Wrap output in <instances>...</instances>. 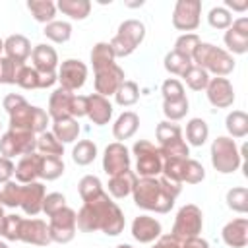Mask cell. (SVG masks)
<instances>
[{"mask_svg": "<svg viewBox=\"0 0 248 248\" xmlns=\"http://www.w3.org/2000/svg\"><path fill=\"white\" fill-rule=\"evenodd\" d=\"M76 225L83 232L103 231L105 234L116 236L124 229V215L118 209V205L110 202L107 194H103L101 198L87 202L79 209V213L76 215Z\"/></svg>", "mask_w": 248, "mask_h": 248, "instance_id": "1", "label": "cell"}, {"mask_svg": "<svg viewBox=\"0 0 248 248\" xmlns=\"http://www.w3.org/2000/svg\"><path fill=\"white\" fill-rule=\"evenodd\" d=\"M132 192H134V202L138 207L157 211V213H167L170 211L176 196L180 194V184L169 178L143 176L136 180V186Z\"/></svg>", "mask_w": 248, "mask_h": 248, "instance_id": "2", "label": "cell"}, {"mask_svg": "<svg viewBox=\"0 0 248 248\" xmlns=\"http://www.w3.org/2000/svg\"><path fill=\"white\" fill-rule=\"evenodd\" d=\"M194 62L203 68L205 72H213L217 76H227L234 70V60L229 52H225L223 48H217L215 45H209V43H200L198 48L194 50L192 54Z\"/></svg>", "mask_w": 248, "mask_h": 248, "instance_id": "3", "label": "cell"}, {"mask_svg": "<svg viewBox=\"0 0 248 248\" xmlns=\"http://www.w3.org/2000/svg\"><path fill=\"white\" fill-rule=\"evenodd\" d=\"M145 37V25L138 19H126L120 23L118 33L114 35V39L108 43L114 56H128L132 54L138 45L143 41Z\"/></svg>", "mask_w": 248, "mask_h": 248, "instance_id": "4", "label": "cell"}, {"mask_svg": "<svg viewBox=\"0 0 248 248\" xmlns=\"http://www.w3.org/2000/svg\"><path fill=\"white\" fill-rule=\"evenodd\" d=\"M46 124H48V114L43 108H39V107L27 105V101L21 103L19 107H16L10 112V126H12V130L43 134L46 130Z\"/></svg>", "mask_w": 248, "mask_h": 248, "instance_id": "5", "label": "cell"}, {"mask_svg": "<svg viewBox=\"0 0 248 248\" xmlns=\"http://www.w3.org/2000/svg\"><path fill=\"white\" fill-rule=\"evenodd\" d=\"M211 163L223 174L232 172V170L238 169L240 153H238V149H236V145L231 138L221 136L213 141V145H211Z\"/></svg>", "mask_w": 248, "mask_h": 248, "instance_id": "6", "label": "cell"}, {"mask_svg": "<svg viewBox=\"0 0 248 248\" xmlns=\"http://www.w3.org/2000/svg\"><path fill=\"white\" fill-rule=\"evenodd\" d=\"M37 149V140L31 132L23 130H8L2 140H0V153L4 157H14V155H29L35 153Z\"/></svg>", "mask_w": 248, "mask_h": 248, "instance_id": "7", "label": "cell"}, {"mask_svg": "<svg viewBox=\"0 0 248 248\" xmlns=\"http://www.w3.org/2000/svg\"><path fill=\"white\" fill-rule=\"evenodd\" d=\"M202 225H203V215L200 207L194 203H188L176 215V221L172 225V236L182 238V240L198 236V232L202 231Z\"/></svg>", "mask_w": 248, "mask_h": 248, "instance_id": "8", "label": "cell"}, {"mask_svg": "<svg viewBox=\"0 0 248 248\" xmlns=\"http://www.w3.org/2000/svg\"><path fill=\"white\" fill-rule=\"evenodd\" d=\"M134 153H136V159H138V172L141 176H157L163 170L161 153L153 143H149L145 140H140V141L134 143Z\"/></svg>", "mask_w": 248, "mask_h": 248, "instance_id": "9", "label": "cell"}, {"mask_svg": "<svg viewBox=\"0 0 248 248\" xmlns=\"http://www.w3.org/2000/svg\"><path fill=\"white\" fill-rule=\"evenodd\" d=\"M76 213L70 207H62L56 213L50 215V225H48V232H50V240L66 244L74 238L76 234Z\"/></svg>", "mask_w": 248, "mask_h": 248, "instance_id": "10", "label": "cell"}, {"mask_svg": "<svg viewBox=\"0 0 248 248\" xmlns=\"http://www.w3.org/2000/svg\"><path fill=\"white\" fill-rule=\"evenodd\" d=\"M200 12H202L200 0H178L172 14V25L180 31H192L200 25Z\"/></svg>", "mask_w": 248, "mask_h": 248, "instance_id": "11", "label": "cell"}, {"mask_svg": "<svg viewBox=\"0 0 248 248\" xmlns=\"http://www.w3.org/2000/svg\"><path fill=\"white\" fill-rule=\"evenodd\" d=\"M85 78H87V66L81 60L70 58V60L62 62L60 72H58V79H60L64 89H68V91L79 89L85 83Z\"/></svg>", "mask_w": 248, "mask_h": 248, "instance_id": "12", "label": "cell"}, {"mask_svg": "<svg viewBox=\"0 0 248 248\" xmlns=\"http://www.w3.org/2000/svg\"><path fill=\"white\" fill-rule=\"evenodd\" d=\"M124 81V72L116 64H108L95 72V91L99 95H112Z\"/></svg>", "mask_w": 248, "mask_h": 248, "instance_id": "13", "label": "cell"}, {"mask_svg": "<svg viewBox=\"0 0 248 248\" xmlns=\"http://www.w3.org/2000/svg\"><path fill=\"white\" fill-rule=\"evenodd\" d=\"M103 169L110 176L120 174L124 170H130V155H128V149L122 143H118V141L107 145L105 157H103Z\"/></svg>", "mask_w": 248, "mask_h": 248, "instance_id": "14", "label": "cell"}, {"mask_svg": "<svg viewBox=\"0 0 248 248\" xmlns=\"http://www.w3.org/2000/svg\"><path fill=\"white\" fill-rule=\"evenodd\" d=\"M207 99L217 108H227L234 101V89L227 78H213L207 83Z\"/></svg>", "mask_w": 248, "mask_h": 248, "instance_id": "15", "label": "cell"}, {"mask_svg": "<svg viewBox=\"0 0 248 248\" xmlns=\"http://www.w3.org/2000/svg\"><path fill=\"white\" fill-rule=\"evenodd\" d=\"M43 200H45V186L41 182H29L21 186L19 205L27 215H37L39 211H43Z\"/></svg>", "mask_w": 248, "mask_h": 248, "instance_id": "16", "label": "cell"}, {"mask_svg": "<svg viewBox=\"0 0 248 248\" xmlns=\"http://www.w3.org/2000/svg\"><path fill=\"white\" fill-rule=\"evenodd\" d=\"M19 240L23 242H31L37 246H46L50 242V232L46 223H43L41 219H29L21 223V231H19Z\"/></svg>", "mask_w": 248, "mask_h": 248, "instance_id": "17", "label": "cell"}, {"mask_svg": "<svg viewBox=\"0 0 248 248\" xmlns=\"http://www.w3.org/2000/svg\"><path fill=\"white\" fill-rule=\"evenodd\" d=\"M225 45L236 54H244L248 50V19L246 17L236 19L229 27V31L225 33Z\"/></svg>", "mask_w": 248, "mask_h": 248, "instance_id": "18", "label": "cell"}, {"mask_svg": "<svg viewBox=\"0 0 248 248\" xmlns=\"http://www.w3.org/2000/svg\"><path fill=\"white\" fill-rule=\"evenodd\" d=\"M132 234L138 242H153L161 236V223L153 217L140 215L132 223Z\"/></svg>", "mask_w": 248, "mask_h": 248, "instance_id": "19", "label": "cell"}, {"mask_svg": "<svg viewBox=\"0 0 248 248\" xmlns=\"http://www.w3.org/2000/svg\"><path fill=\"white\" fill-rule=\"evenodd\" d=\"M87 116L91 118L93 124L103 126L112 116V105L107 101V97H103L99 93L87 95Z\"/></svg>", "mask_w": 248, "mask_h": 248, "instance_id": "20", "label": "cell"}, {"mask_svg": "<svg viewBox=\"0 0 248 248\" xmlns=\"http://www.w3.org/2000/svg\"><path fill=\"white\" fill-rule=\"evenodd\" d=\"M4 50H6V54H8V58L12 62H16L17 66H21L29 58V54H31V43H29L27 37L16 33V35H10L4 41Z\"/></svg>", "mask_w": 248, "mask_h": 248, "instance_id": "21", "label": "cell"}, {"mask_svg": "<svg viewBox=\"0 0 248 248\" xmlns=\"http://www.w3.org/2000/svg\"><path fill=\"white\" fill-rule=\"evenodd\" d=\"M223 240L231 248H244L248 242V221L234 219V221L227 223L223 229Z\"/></svg>", "mask_w": 248, "mask_h": 248, "instance_id": "22", "label": "cell"}, {"mask_svg": "<svg viewBox=\"0 0 248 248\" xmlns=\"http://www.w3.org/2000/svg\"><path fill=\"white\" fill-rule=\"evenodd\" d=\"M72 99H74L72 91H68V89H64V87H58V89L50 95V99H48V114H50L54 120L70 116Z\"/></svg>", "mask_w": 248, "mask_h": 248, "instance_id": "23", "label": "cell"}, {"mask_svg": "<svg viewBox=\"0 0 248 248\" xmlns=\"http://www.w3.org/2000/svg\"><path fill=\"white\" fill-rule=\"evenodd\" d=\"M39 170H41V155L37 153H29V155H23L16 167V178L23 184H29V182H35V178L39 176Z\"/></svg>", "mask_w": 248, "mask_h": 248, "instance_id": "24", "label": "cell"}, {"mask_svg": "<svg viewBox=\"0 0 248 248\" xmlns=\"http://www.w3.org/2000/svg\"><path fill=\"white\" fill-rule=\"evenodd\" d=\"M31 58H33V68L39 72V74H46V72H54L56 68V62H58V56H56V50L48 45H37L31 52Z\"/></svg>", "mask_w": 248, "mask_h": 248, "instance_id": "25", "label": "cell"}, {"mask_svg": "<svg viewBox=\"0 0 248 248\" xmlns=\"http://www.w3.org/2000/svg\"><path fill=\"white\" fill-rule=\"evenodd\" d=\"M138 126H140L138 114L132 112V110H126L116 118L114 126H112V134H114L116 140H128V138H132L136 134Z\"/></svg>", "mask_w": 248, "mask_h": 248, "instance_id": "26", "label": "cell"}, {"mask_svg": "<svg viewBox=\"0 0 248 248\" xmlns=\"http://www.w3.org/2000/svg\"><path fill=\"white\" fill-rule=\"evenodd\" d=\"M52 134H54V138H56L60 143H70V141H74V140L78 138V134H79V124H78V120L72 118V116L58 118V120H54V124H52Z\"/></svg>", "mask_w": 248, "mask_h": 248, "instance_id": "27", "label": "cell"}, {"mask_svg": "<svg viewBox=\"0 0 248 248\" xmlns=\"http://www.w3.org/2000/svg\"><path fill=\"white\" fill-rule=\"evenodd\" d=\"M136 174L132 172V170H124V172H120V174H114V176H110V180H108V192L114 196V198H126L132 190H134V186H136Z\"/></svg>", "mask_w": 248, "mask_h": 248, "instance_id": "28", "label": "cell"}, {"mask_svg": "<svg viewBox=\"0 0 248 248\" xmlns=\"http://www.w3.org/2000/svg\"><path fill=\"white\" fill-rule=\"evenodd\" d=\"M78 186H79V196H81V200L85 203L87 202H93V200H97V198H101L105 194L103 192V186H101V180L97 176H93V174L83 176Z\"/></svg>", "mask_w": 248, "mask_h": 248, "instance_id": "29", "label": "cell"}, {"mask_svg": "<svg viewBox=\"0 0 248 248\" xmlns=\"http://www.w3.org/2000/svg\"><path fill=\"white\" fill-rule=\"evenodd\" d=\"M95 157H97V145H95L93 141H89V140H81V141H78V145H76L74 151H72V159H74V163H76V165H81V167L93 163Z\"/></svg>", "mask_w": 248, "mask_h": 248, "instance_id": "30", "label": "cell"}, {"mask_svg": "<svg viewBox=\"0 0 248 248\" xmlns=\"http://www.w3.org/2000/svg\"><path fill=\"white\" fill-rule=\"evenodd\" d=\"M27 8L33 14V17L43 23H50L54 17V12H56V6L50 0H29Z\"/></svg>", "mask_w": 248, "mask_h": 248, "instance_id": "31", "label": "cell"}, {"mask_svg": "<svg viewBox=\"0 0 248 248\" xmlns=\"http://www.w3.org/2000/svg\"><path fill=\"white\" fill-rule=\"evenodd\" d=\"M58 8L66 16L74 17V19H85L89 16L91 2H87V0H60L58 2Z\"/></svg>", "mask_w": 248, "mask_h": 248, "instance_id": "32", "label": "cell"}, {"mask_svg": "<svg viewBox=\"0 0 248 248\" xmlns=\"http://www.w3.org/2000/svg\"><path fill=\"white\" fill-rule=\"evenodd\" d=\"M209 136V128L205 124V120L202 118H192L186 126V138L192 145H203L205 140Z\"/></svg>", "mask_w": 248, "mask_h": 248, "instance_id": "33", "label": "cell"}, {"mask_svg": "<svg viewBox=\"0 0 248 248\" xmlns=\"http://www.w3.org/2000/svg\"><path fill=\"white\" fill-rule=\"evenodd\" d=\"M64 172V163L60 157H52V155H41V170L39 176L46 178V180H54L58 176H62Z\"/></svg>", "mask_w": 248, "mask_h": 248, "instance_id": "34", "label": "cell"}, {"mask_svg": "<svg viewBox=\"0 0 248 248\" xmlns=\"http://www.w3.org/2000/svg\"><path fill=\"white\" fill-rule=\"evenodd\" d=\"M225 126H227V130L231 132V136H234V138H244V136L248 134V116H246V112H242V110H232V112L227 116Z\"/></svg>", "mask_w": 248, "mask_h": 248, "instance_id": "35", "label": "cell"}, {"mask_svg": "<svg viewBox=\"0 0 248 248\" xmlns=\"http://www.w3.org/2000/svg\"><path fill=\"white\" fill-rule=\"evenodd\" d=\"M91 62H93L95 72L108 66V64H114V52H112L110 45L108 43H97L91 50Z\"/></svg>", "mask_w": 248, "mask_h": 248, "instance_id": "36", "label": "cell"}, {"mask_svg": "<svg viewBox=\"0 0 248 248\" xmlns=\"http://www.w3.org/2000/svg\"><path fill=\"white\" fill-rule=\"evenodd\" d=\"M182 78L186 79V85H188L190 89H194V91H202V89H205L207 83H209L207 72H205L203 68H200V66H190V68L184 72Z\"/></svg>", "mask_w": 248, "mask_h": 248, "instance_id": "37", "label": "cell"}, {"mask_svg": "<svg viewBox=\"0 0 248 248\" xmlns=\"http://www.w3.org/2000/svg\"><path fill=\"white\" fill-rule=\"evenodd\" d=\"M114 97H116V103L120 105V107H130V105H134L136 101H138V97H140V87H138V83L136 81H122V85L116 89V93H114Z\"/></svg>", "mask_w": 248, "mask_h": 248, "instance_id": "38", "label": "cell"}, {"mask_svg": "<svg viewBox=\"0 0 248 248\" xmlns=\"http://www.w3.org/2000/svg\"><path fill=\"white\" fill-rule=\"evenodd\" d=\"M37 149L45 155H52V157H60L64 153V147L62 143L54 138V134L50 132H43L39 138H37Z\"/></svg>", "mask_w": 248, "mask_h": 248, "instance_id": "39", "label": "cell"}, {"mask_svg": "<svg viewBox=\"0 0 248 248\" xmlns=\"http://www.w3.org/2000/svg\"><path fill=\"white\" fill-rule=\"evenodd\" d=\"M43 33L54 43H66L72 35V25L66 23V21H50V23L45 25Z\"/></svg>", "mask_w": 248, "mask_h": 248, "instance_id": "40", "label": "cell"}, {"mask_svg": "<svg viewBox=\"0 0 248 248\" xmlns=\"http://www.w3.org/2000/svg\"><path fill=\"white\" fill-rule=\"evenodd\" d=\"M192 66V58L172 50L165 56V68L170 72V74H176V76H184V72Z\"/></svg>", "mask_w": 248, "mask_h": 248, "instance_id": "41", "label": "cell"}, {"mask_svg": "<svg viewBox=\"0 0 248 248\" xmlns=\"http://www.w3.org/2000/svg\"><path fill=\"white\" fill-rule=\"evenodd\" d=\"M157 140H159V143H161V145L182 140L180 126H178V124H174V122H169V120L159 122V124H157Z\"/></svg>", "mask_w": 248, "mask_h": 248, "instance_id": "42", "label": "cell"}, {"mask_svg": "<svg viewBox=\"0 0 248 248\" xmlns=\"http://www.w3.org/2000/svg\"><path fill=\"white\" fill-rule=\"evenodd\" d=\"M227 205L232 211L246 213L248 211V190L246 188H232L227 192Z\"/></svg>", "mask_w": 248, "mask_h": 248, "instance_id": "43", "label": "cell"}, {"mask_svg": "<svg viewBox=\"0 0 248 248\" xmlns=\"http://www.w3.org/2000/svg\"><path fill=\"white\" fill-rule=\"evenodd\" d=\"M16 83L23 89H37L39 87V72L29 66H19L16 72Z\"/></svg>", "mask_w": 248, "mask_h": 248, "instance_id": "44", "label": "cell"}, {"mask_svg": "<svg viewBox=\"0 0 248 248\" xmlns=\"http://www.w3.org/2000/svg\"><path fill=\"white\" fill-rule=\"evenodd\" d=\"M19 200H21V186H17L16 182H10V180L2 182V186H0V203L16 207V205H19Z\"/></svg>", "mask_w": 248, "mask_h": 248, "instance_id": "45", "label": "cell"}, {"mask_svg": "<svg viewBox=\"0 0 248 248\" xmlns=\"http://www.w3.org/2000/svg\"><path fill=\"white\" fill-rule=\"evenodd\" d=\"M163 112L169 118V122L184 118L188 112V99L184 97L180 101H163Z\"/></svg>", "mask_w": 248, "mask_h": 248, "instance_id": "46", "label": "cell"}, {"mask_svg": "<svg viewBox=\"0 0 248 248\" xmlns=\"http://www.w3.org/2000/svg\"><path fill=\"white\" fill-rule=\"evenodd\" d=\"M203 176H205V170L198 161H194V159H186L184 161L182 180H186L188 184H198V182L203 180Z\"/></svg>", "mask_w": 248, "mask_h": 248, "instance_id": "47", "label": "cell"}, {"mask_svg": "<svg viewBox=\"0 0 248 248\" xmlns=\"http://www.w3.org/2000/svg\"><path fill=\"white\" fill-rule=\"evenodd\" d=\"M21 223H23V219H21L19 215H6V217H4V223H2L0 234L6 236L8 240H19Z\"/></svg>", "mask_w": 248, "mask_h": 248, "instance_id": "48", "label": "cell"}, {"mask_svg": "<svg viewBox=\"0 0 248 248\" xmlns=\"http://www.w3.org/2000/svg\"><path fill=\"white\" fill-rule=\"evenodd\" d=\"M200 43H202V41H200L198 35L186 33V35H182V37L176 39V48H174V50L180 52V54H184V56H188V58H192V54H194V50L198 48Z\"/></svg>", "mask_w": 248, "mask_h": 248, "instance_id": "49", "label": "cell"}, {"mask_svg": "<svg viewBox=\"0 0 248 248\" xmlns=\"http://www.w3.org/2000/svg\"><path fill=\"white\" fill-rule=\"evenodd\" d=\"M207 21H209V25L215 27V29H229L231 23H232V17H231V14H229L225 8H219V6H217V8H213V10L209 12Z\"/></svg>", "mask_w": 248, "mask_h": 248, "instance_id": "50", "label": "cell"}, {"mask_svg": "<svg viewBox=\"0 0 248 248\" xmlns=\"http://www.w3.org/2000/svg\"><path fill=\"white\" fill-rule=\"evenodd\" d=\"M161 91H163L165 101H180V99H184V87H182V83H180L178 79H174V78L167 79V81L163 83Z\"/></svg>", "mask_w": 248, "mask_h": 248, "instance_id": "51", "label": "cell"}, {"mask_svg": "<svg viewBox=\"0 0 248 248\" xmlns=\"http://www.w3.org/2000/svg\"><path fill=\"white\" fill-rule=\"evenodd\" d=\"M66 205V198L58 192H52V194H46L45 200H43V211L50 217L52 213H56L58 209H62Z\"/></svg>", "mask_w": 248, "mask_h": 248, "instance_id": "52", "label": "cell"}, {"mask_svg": "<svg viewBox=\"0 0 248 248\" xmlns=\"http://www.w3.org/2000/svg\"><path fill=\"white\" fill-rule=\"evenodd\" d=\"M17 68L19 66L16 62H12L8 56L6 58L0 56V83H16V72H17Z\"/></svg>", "mask_w": 248, "mask_h": 248, "instance_id": "53", "label": "cell"}, {"mask_svg": "<svg viewBox=\"0 0 248 248\" xmlns=\"http://www.w3.org/2000/svg\"><path fill=\"white\" fill-rule=\"evenodd\" d=\"M83 114H87V97L85 95H74V99H72V107H70V116L74 118V116H83Z\"/></svg>", "mask_w": 248, "mask_h": 248, "instance_id": "54", "label": "cell"}, {"mask_svg": "<svg viewBox=\"0 0 248 248\" xmlns=\"http://www.w3.org/2000/svg\"><path fill=\"white\" fill-rule=\"evenodd\" d=\"M16 167L8 157H0V182H8L14 174Z\"/></svg>", "mask_w": 248, "mask_h": 248, "instance_id": "55", "label": "cell"}, {"mask_svg": "<svg viewBox=\"0 0 248 248\" xmlns=\"http://www.w3.org/2000/svg\"><path fill=\"white\" fill-rule=\"evenodd\" d=\"M21 103H25V99L21 97V95H17V93H10V95H6L4 97V108L8 110V112H12L16 107H19Z\"/></svg>", "mask_w": 248, "mask_h": 248, "instance_id": "56", "label": "cell"}, {"mask_svg": "<svg viewBox=\"0 0 248 248\" xmlns=\"http://www.w3.org/2000/svg\"><path fill=\"white\" fill-rule=\"evenodd\" d=\"M153 248H180V244H178V238L174 236H159Z\"/></svg>", "mask_w": 248, "mask_h": 248, "instance_id": "57", "label": "cell"}, {"mask_svg": "<svg viewBox=\"0 0 248 248\" xmlns=\"http://www.w3.org/2000/svg\"><path fill=\"white\" fill-rule=\"evenodd\" d=\"M180 248H209L207 242L203 238H198V236H192V238H186L184 244Z\"/></svg>", "mask_w": 248, "mask_h": 248, "instance_id": "58", "label": "cell"}, {"mask_svg": "<svg viewBox=\"0 0 248 248\" xmlns=\"http://www.w3.org/2000/svg\"><path fill=\"white\" fill-rule=\"evenodd\" d=\"M225 4H227L229 8H232V10H238V12H242V10H246V8H248V0H244V2H234V0H225Z\"/></svg>", "mask_w": 248, "mask_h": 248, "instance_id": "59", "label": "cell"}, {"mask_svg": "<svg viewBox=\"0 0 248 248\" xmlns=\"http://www.w3.org/2000/svg\"><path fill=\"white\" fill-rule=\"evenodd\" d=\"M4 211H2V205H0V231H2V223H4Z\"/></svg>", "mask_w": 248, "mask_h": 248, "instance_id": "60", "label": "cell"}, {"mask_svg": "<svg viewBox=\"0 0 248 248\" xmlns=\"http://www.w3.org/2000/svg\"><path fill=\"white\" fill-rule=\"evenodd\" d=\"M116 248H132V246H130V244H118Z\"/></svg>", "mask_w": 248, "mask_h": 248, "instance_id": "61", "label": "cell"}, {"mask_svg": "<svg viewBox=\"0 0 248 248\" xmlns=\"http://www.w3.org/2000/svg\"><path fill=\"white\" fill-rule=\"evenodd\" d=\"M2 50H4V41L0 39V52H2Z\"/></svg>", "mask_w": 248, "mask_h": 248, "instance_id": "62", "label": "cell"}, {"mask_svg": "<svg viewBox=\"0 0 248 248\" xmlns=\"http://www.w3.org/2000/svg\"><path fill=\"white\" fill-rule=\"evenodd\" d=\"M0 248H8V244H6V242H2V240H0Z\"/></svg>", "mask_w": 248, "mask_h": 248, "instance_id": "63", "label": "cell"}]
</instances>
